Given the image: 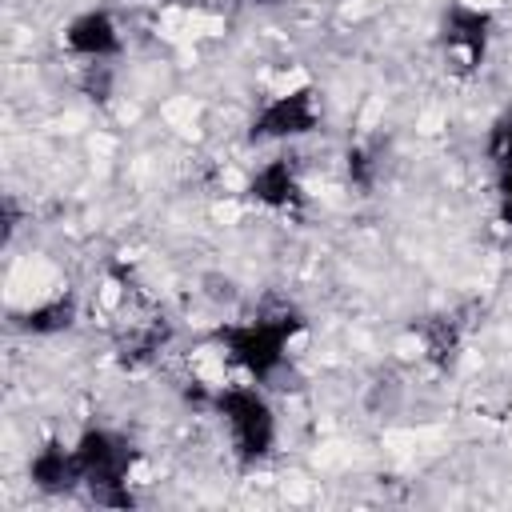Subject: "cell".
<instances>
[{"mask_svg":"<svg viewBox=\"0 0 512 512\" xmlns=\"http://www.w3.org/2000/svg\"><path fill=\"white\" fill-rule=\"evenodd\" d=\"M296 328H300V316H296L292 308H272V312H264L260 320L244 324V328H228V332H224V348H228V356H232L240 368L264 376V372L276 368L280 348H284V340H288Z\"/></svg>","mask_w":512,"mask_h":512,"instance_id":"cell-1","label":"cell"},{"mask_svg":"<svg viewBox=\"0 0 512 512\" xmlns=\"http://www.w3.org/2000/svg\"><path fill=\"white\" fill-rule=\"evenodd\" d=\"M112 336H116L120 360L140 364V360H148V356L160 352L168 328H164L160 308L144 292H136V288L124 284L120 296H116V308H112Z\"/></svg>","mask_w":512,"mask_h":512,"instance_id":"cell-2","label":"cell"},{"mask_svg":"<svg viewBox=\"0 0 512 512\" xmlns=\"http://www.w3.org/2000/svg\"><path fill=\"white\" fill-rule=\"evenodd\" d=\"M80 460V476L92 488V500L100 504H132L128 488H124V472H128V448L120 440H112L108 432H88L76 448Z\"/></svg>","mask_w":512,"mask_h":512,"instance_id":"cell-3","label":"cell"},{"mask_svg":"<svg viewBox=\"0 0 512 512\" xmlns=\"http://www.w3.org/2000/svg\"><path fill=\"white\" fill-rule=\"evenodd\" d=\"M220 412L228 416L232 440H236V448H240L244 460L268 452V444H272V412H268V404H264L256 392H248V388H228V392L220 396Z\"/></svg>","mask_w":512,"mask_h":512,"instance_id":"cell-4","label":"cell"},{"mask_svg":"<svg viewBox=\"0 0 512 512\" xmlns=\"http://www.w3.org/2000/svg\"><path fill=\"white\" fill-rule=\"evenodd\" d=\"M484 40H488V16L472 12V8H452L444 20V48L456 72H472L484 56Z\"/></svg>","mask_w":512,"mask_h":512,"instance_id":"cell-5","label":"cell"},{"mask_svg":"<svg viewBox=\"0 0 512 512\" xmlns=\"http://www.w3.org/2000/svg\"><path fill=\"white\" fill-rule=\"evenodd\" d=\"M312 124H316L312 92H292V96H284V100L264 108V116L252 128V136H296V132H308Z\"/></svg>","mask_w":512,"mask_h":512,"instance_id":"cell-6","label":"cell"},{"mask_svg":"<svg viewBox=\"0 0 512 512\" xmlns=\"http://www.w3.org/2000/svg\"><path fill=\"white\" fill-rule=\"evenodd\" d=\"M68 48L84 56H104L116 52V24L104 12H88L68 28Z\"/></svg>","mask_w":512,"mask_h":512,"instance_id":"cell-7","label":"cell"},{"mask_svg":"<svg viewBox=\"0 0 512 512\" xmlns=\"http://www.w3.org/2000/svg\"><path fill=\"white\" fill-rule=\"evenodd\" d=\"M76 476H80V460H76V456H68L60 444H48V448L32 460V480H36L40 488H48V492L68 488Z\"/></svg>","mask_w":512,"mask_h":512,"instance_id":"cell-8","label":"cell"},{"mask_svg":"<svg viewBox=\"0 0 512 512\" xmlns=\"http://www.w3.org/2000/svg\"><path fill=\"white\" fill-rule=\"evenodd\" d=\"M252 192H256L264 204H272V208L292 204V200H296V176H292L288 160H272V164L252 180Z\"/></svg>","mask_w":512,"mask_h":512,"instance_id":"cell-9","label":"cell"},{"mask_svg":"<svg viewBox=\"0 0 512 512\" xmlns=\"http://www.w3.org/2000/svg\"><path fill=\"white\" fill-rule=\"evenodd\" d=\"M68 324H72V300H52L24 316V328H32V332H60Z\"/></svg>","mask_w":512,"mask_h":512,"instance_id":"cell-10","label":"cell"},{"mask_svg":"<svg viewBox=\"0 0 512 512\" xmlns=\"http://www.w3.org/2000/svg\"><path fill=\"white\" fill-rule=\"evenodd\" d=\"M488 152H492V160H496L500 168H512V116L496 120V128H492V136H488Z\"/></svg>","mask_w":512,"mask_h":512,"instance_id":"cell-11","label":"cell"},{"mask_svg":"<svg viewBox=\"0 0 512 512\" xmlns=\"http://www.w3.org/2000/svg\"><path fill=\"white\" fill-rule=\"evenodd\" d=\"M348 172L356 176V184H368L372 176H368V156L364 152H348Z\"/></svg>","mask_w":512,"mask_h":512,"instance_id":"cell-12","label":"cell"},{"mask_svg":"<svg viewBox=\"0 0 512 512\" xmlns=\"http://www.w3.org/2000/svg\"><path fill=\"white\" fill-rule=\"evenodd\" d=\"M500 200H504V220L512 224V168H504V180H500Z\"/></svg>","mask_w":512,"mask_h":512,"instance_id":"cell-13","label":"cell"}]
</instances>
